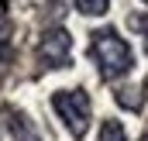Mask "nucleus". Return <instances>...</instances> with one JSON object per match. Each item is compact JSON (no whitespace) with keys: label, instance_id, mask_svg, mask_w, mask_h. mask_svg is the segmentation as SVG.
I'll return each instance as SVG.
<instances>
[{"label":"nucleus","instance_id":"1","mask_svg":"<svg viewBox=\"0 0 148 141\" xmlns=\"http://www.w3.org/2000/svg\"><path fill=\"white\" fill-rule=\"evenodd\" d=\"M90 55H93V62H97L100 79L127 76L131 66H134V52H131V45L117 35L114 28H103V31H93V35H90Z\"/></svg>","mask_w":148,"mask_h":141},{"label":"nucleus","instance_id":"2","mask_svg":"<svg viewBox=\"0 0 148 141\" xmlns=\"http://www.w3.org/2000/svg\"><path fill=\"white\" fill-rule=\"evenodd\" d=\"M52 107L66 120V127L73 131V138H83L90 131V97L83 90H59L52 97Z\"/></svg>","mask_w":148,"mask_h":141},{"label":"nucleus","instance_id":"3","mask_svg":"<svg viewBox=\"0 0 148 141\" xmlns=\"http://www.w3.org/2000/svg\"><path fill=\"white\" fill-rule=\"evenodd\" d=\"M73 59V38L66 28H48L38 41V62L45 69H66Z\"/></svg>","mask_w":148,"mask_h":141},{"label":"nucleus","instance_id":"4","mask_svg":"<svg viewBox=\"0 0 148 141\" xmlns=\"http://www.w3.org/2000/svg\"><path fill=\"white\" fill-rule=\"evenodd\" d=\"M7 127H10V138L14 141H41V134L31 127V120L21 110H7Z\"/></svg>","mask_w":148,"mask_h":141},{"label":"nucleus","instance_id":"5","mask_svg":"<svg viewBox=\"0 0 148 141\" xmlns=\"http://www.w3.org/2000/svg\"><path fill=\"white\" fill-rule=\"evenodd\" d=\"M14 66V41H10V21L0 14V76H7V69Z\"/></svg>","mask_w":148,"mask_h":141},{"label":"nucleus","instance_id":"6","mask_svg":"<svg viewBox=\"0 0 148 141\" xmlns=\"http://www.w3.org/2000/svg\"><path fill=\"white\" fill-rule=\"evenodd\" d=\"M121 107H127V110H141V103H145V97H141V90L138 86H124V90H117V97H114Z\"/></svg>","mask_w":148,"mask_h":141},{"label":"nucleus","instance_id":"7","mask_svg":"<svg viewBox=\"0 0 148 141\" xmlns=\"http://www.w3.org/2000/svg\"><path fill=\"white\" fill-rule=\"evenodd\" d=\"M107 7H110V0H76V10L86 17H100V14H107Z\"/></svg>","mask_w":148,"mask_h":141},{"label":"nucleus","instance_id":"8","mask_svg":"<svg viewBox=\"0 0 148 141\" xmlns=\"http://www.w3.org/2000/svg\"><path fill=\"white\" fill-rule=\"evenodd\" d=\"M100 141H127L121 120H103V124H100Z\"/></svg>","mask_w":148,"mask_h":141},{"label":"nucleus","instance_id":"9","mask_svg":"<svg viewBox=\"0 0 148 141\" xmlns=\"http://www.w3.org/2000/svg\"><path fill=\"white\" fill-rule=\"evenodd\" d=\"M131 28H138L145 35V48H148V17H131Z\"/></svg>","mask_w":148,"mask_h":141},{"label":"nucleus","instance_id":"10","mask_svg":"<svg viewBox=\"0 0 148 141\" xmlns=\"http://www.w3.org/2000/svg\"><path fill=\"white\" fill-rule=\"evenodd\" d=\"M141 141H148V134H145V138H141Z\"/></svg>","mask_w":148,"mask_h":141},{"label":"nucleus","instance_id":"11","mask_svg":"<svg viewBox=\"0 0 148 141\" xmlns=\"http://www.w3.org/2000/svg\"><path fill=\"white\" fill-rule=\"evenodd\" d=\"M145 3H148V0H145Z\"/></svg>","mask_w":148,"mask_h":141}]
</instances>
